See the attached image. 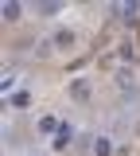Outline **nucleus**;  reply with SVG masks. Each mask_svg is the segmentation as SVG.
Here are the masks:
<instances>
[{
    "mask_svg": "<svg viewBox=\"0 0 140 156\" xmlns=\"http://www.w3.org/2000/svg\"><path fill=\"white\" fill-rule=\"evenodd\" d=\"M70 98H74V101H90V82H86V78H74V82H70Z\"/></svg>",
    "mask_w": 140,
    "mask_h": 156,
    "instance_id": "f03ea898",
    "label": "nucleus"
},
{
    "mask_svg": "<svg viewBox=\"0 0 140 156\" xmlns=\"http://www.w3.org/2000/svg\"><path fill=\"white\" fill-rule=\"evenodd\" d=\"M0 16L8 20V23H16V20L23 16V4H12V0H8V4H4V8H0Z\"/></svg>",
    "mask_w": 140,
    "mask_h": 156,
    "instance_id": "20e7f679",
    "label": "nucleus"
},
{
    "mask_svg": "<svg viewBox=\"0 0 140 156\" xmlns=\"http://www.w3.org/2000/svg\"><path fill=\"white\" fill-rule=\"evenodd\" d=\"M59 125H62V121H59V117H51V113L39 117V133H47V136H55V133H59Z\"/></svg>",
    "mask_w": 140,
    "mask_h": 156,
    "instance_id": "39448f33",
    "label": "nucleus"
},
{
    "mask_svg": "<svg viewBox=\"0 0 140 156\" xmlns=\"http://www.w3.org/2000/svg\"><path fill=\"white\" fill-rule=\"evenodd\" d=\"M12 86H16V74H12V70H8V74L0 78V90H4V94H8V90H12Z\"/></svg>",
    "mask_w": 140,
    "mask_h": 156,
    "instance_id": "9d476101",
    "label": "nucleus"
},
{
    "mask_svg": "<svg viewBox=\"0 0 140 156\" xmlns=\"http://www.w3.org/2000/svg\"><path fill=\"white\" fill-rule=\"evenodd\" d=\"M8 105H12V109H23V105H31V94H27V90H16V94L8 98Z\"/></svg>",
    "mask_w": 140,
    "mask_h": 156,
    "instance_id": "423d86ee",
    "label": "nucleus"
},
{
    "mask_svg": "<svg viewBox=\"0 0 140 156\" xmlns=\"http://www.w3.org/2000/svg\"><path fill=\"white\" fill-rule=\"evenodd\" d=\"M51 43H55V47H62V51H66V47H74V31H70V27H59V31L51 35Z\"/></svg>",
    "mask_w": 140,
    "mask_h": 156,
    "instance_id": "7ed1b4c3",
    "label": "nucleus"
},
{
    "mask_svg": "<svg viewBox=\"0 0 140 156\" xmlns=\"http://www.w3.org/2000/svg\"><path fill=\"white\" fill-rule=\"evenodd\" d=\"M94 156H113V144H109V136H94Z\"/></svg>",
    "mask_w": 140,
    "mask_h": 156,
    "instance_id": "0eeeda50",
    "label": "nucleus"
},
{
    "mask_svg": "<svg viewBox=\"0 0 140 156\" xmlns=\"http://www.w3.org/2000/svg\"><path fill=\"white\" fill-rule=\"evenodd\" d=\"M35 12H39V16H59V12H62V4H39Z\"/></svg>",
    "mask_w": 140,
    "mask_h": 156,
    "instance_id": "1a4fd4ad",
    "label": "nucleus"
},
{
    "mask_svg": "<svg viewBox=\"0 0 140 156\" xmlns=\"http://www.w3.org/2000/svg\"><path fill=\"white\" fill-rule=\"evenodd\" d=\"M70 144H74V125H70V121H62L59 133L51 136V148H55V152H66Z\"/></svg>",
    "mask_w": 140,
    "mask_h": 156,
    "instance_id": "f257e3e1",
    "label": "nucleus"
},
{
    "mask_svg": "<svg viewBox=\"0 0 140 156\" xmlns=\"http://www.w3.org/2000/svg\"><path fill=\"white\" fill-rule=\"evenodd\" d=\"M136 12H140V4H121V8H117L121 20H136Z\"/></svg>",
    "mask_w": 140,
    "mask_h": 156,
    "instance_id": "6e6552de",
    "label": "nucleus"
}]
</instances>
